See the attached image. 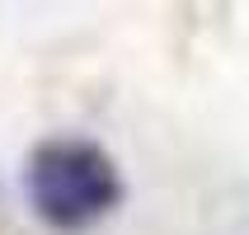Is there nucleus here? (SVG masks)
Returning <instances> with one entry per match:
<instances>
[{
  "mask_svg": "<svg viewBox=\"0 0 249 235\" xmlns=\"http://www.w3.org/2000/svg\"><path fill=\"white\" fill-rule=\"evenodd\" d=\"M28 183V202L52 231H89L94 221H104L118 198H123V179L113 155L94 141L80 137H56L42 141L28 155L24 169Z\"/></svg>",
  "mask_w": 249,
  "mask_h": 235,
  "instance_id": "1",
  "label": "nucleus"
}]
</instances>
